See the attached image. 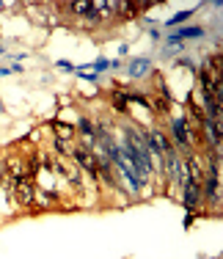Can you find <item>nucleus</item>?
I'll list each match as a JSON object with an SVG mask.
<instances>
[{"label":"nucleus","mask_w":223,"mask_h":259,"mask_svg":"<svg viewBox=\"0 0 223 259\" xmlns=\"http://www.w3.org/2000/svg\"><path fill=\"white\" fill-rule=\"evenodd\" d=\"M171 133H174V138H176V144H179V149H185V152H188V149H190L188 121H185V119H174V121H171Z\"/></svg>","instance_id":"4"},{"label":"nucleus","mask_w":223,"mask_h":259,"mask_svg":"<svg viewBox=\"0 0 223 259\" xmlns=\"http://www.w3.org/2000/svg\"><path fill=\"white\" fill-rule=\"evenodd\" d=\"M149 69H152V61H146V58H135V61L127 63V72L133 77H143L149 75Z\"/></svg>","instance_id":"6"},{"label":"nucleus","mask_w":223,"mask_h":259,"mask_svg":"<svg viewBox=\"0 0 223 259\" xmlns=\"http://www.w3.org/2000/svg\"><path fill=\"white\" fill-rule=\"evenodd\" d=\"M72 11H75V14H88L91 11V3H72Z\"/></svg>","instance_id":"11"},{"label":"nucleus","mask_w":223,"mask_h":259,"mask_svg":"<svg viewBox=\"0 0 223 259\" xmlns=\"http://www.w3.org/2000/svg\"><path fill=\"white\" fill-rule=\"evenodd\" d=\"M182 201H185V207L188 210H198L201 207V185H193V182H188V185H182Z\"/></svg>","instance_id":"2"},{"label":"nucleus","mask_w":223,"mask_h":259,"mask_svg":"<svg viewBox=\"0 0 223 259\" xmlns=\"http://www.w3.org/2000/svg\"><path fill=\"white\" fill-rule=\"evenodd\" d=\"M72 154H75V160L80 163V166H83L91 176H97V166H99V163H97V157H94V152H91V149L77 146V149H72Z\"/></svg>","instance_id":"3"},{"label":"nucleus","mask_w":223,"mask_h":259,"mask_svg":"<svg viewBox=\"0 0 223 259\" xmlns=\"http://www.w3.org/2000/svg\"><path fill=\"white\" fill-rule=\"evenodd\" d=\"M14 199H17V204H22V207L33 204V199H36L33 182H30V179H14Z\"/></svg>","instance_id":"1"},{"label":"nucleus","mask_w":223,"mask_h":259,"mask_svg":"<svg viewBox=\"0 0 223 259\" xmlns=\"http://www.w3.org/2000/svg\"><path fill=\"white\" fill-rule=\"evenodd\" d=\"M176 39V42H182V39H190V36H204V28H182L176 30V33H171Z\"/></svg>","instance_id":"7"},{"label":"nucleus","mask_w":223,"mask_h":259,"mask_svg":"<svg viewBox=\"0 0 223 259\" xmlns=\"http://www.w3.org/2000/svg\"><path fill=\"white\" fill-rule=\"evenodd\" d=\"M91 66H94L97 72H102V69H111V61H105V58H99V61H94Z\"/></svg>","instance_id":"12"},{"label":"nucleus","mask_w":223,"mask_h":259,"mask_svg":"<svg viewBox=\"0 0 223 259\" xmlns=\"http://www.w3.org/2000/svg\"><path fill=\"white\" fill-rule=\"evenodd\" d=\"M0 53H3V44H0Z\"/></svg>","instance_id":"14"},{"label":"nucleus","mask_w":223,"mask_h":259,"mask_svg":"<svg viewBox=\"0 0 223 259\" xmlns=\"http://www.w3.org/2000/svg\"><path fill=\"white\" fill-rule=\"evenodd\" d=\"M58 138H61V141H66V138H72V135H75V130H72V127L69 124H61V121H58Z\"/></svg>","instance_id":"9"},{"label":"nucleus","mask_w":223,"mask_h":259,"mask_svg":"<svg viewBox=\"0 0 223 259\" xmlns=\"http://www.w3.org/2000/svg\"><path fill=\"white\" fill-rule=\"evenodd\" d=\"M201 127H204V133H207V138H209V146L221 152V121L201 119Z\"/></svg>","instance_id":"5"},{"label":"nucleus","mask_w":223,"mask_h":259,"mask_svg":"<svg viewBox=\"0 0 223 259\" xmlns=\"http://www.w3.org/2000/svg\"><path fill=\"white\" fill-rule=\"evenodd\" d=\"M127 102H130V94H121V91L113 94V105H116V111H124Z\"/></svg>","instance_id":"8"},{"label":"nucleus","mask_w":223,"mask_h":259,"mask_svg":"<svg viewBox=\"0 0 223 259\" xmlns=\"http://www.w3.org/2000/svg\"><path fill=\"white\" fill-rule=\"evenodd\" d=\"M56 149H58L61 154H69V152H72V149H69V144H66V141H61V138L56 141Z\"/></svg>","instance_id":"13"},{"label":"nucleus","mask_w":223,"mask_h":259,"mask_svg":"<svg viewBox=\"0 0 223 259\" xmlns=\"http://www.w3.org/2000/svg\"><path fill=\"white\" fill-rule=\"evenodd\" d=\"M188 17H193V11H179V14H174V17H171V20H168V25L174 28V25H179V22H185V20H188Z\"/></svg>","instance_id":"10"},{"label":"nucleus","mask_w":223,"mask_h":259,"mask_svg":"<svg viewBox=\"0 0 223 259\" xmlns=\"http://www.w3.org/2000/svg\"><path fill=\"white\" fill-rule=\"evenodd\" d=\"M0 111H3V105H0Z\"/></svg>","instance_id":"15"}]
</instances>
